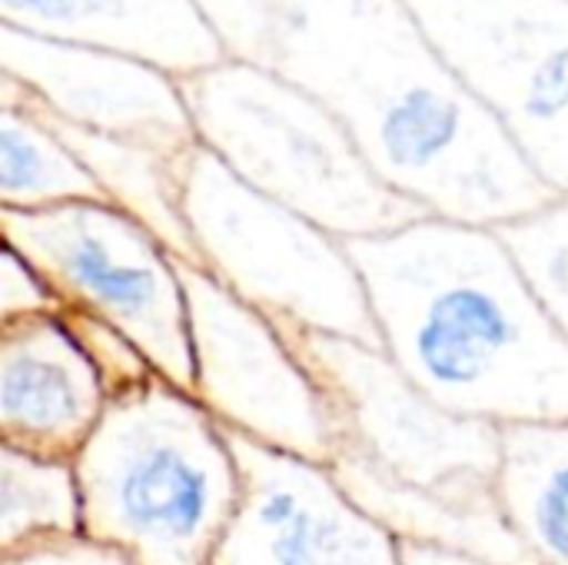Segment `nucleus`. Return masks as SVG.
Masks as SVG:
<instances>
[{"label": "nucleus", "mask_w": 568, "mask_h": 565, "mask_svg": "<svg viewBox=\"0 0 568 565\" xmlns=\"http://www.w3.org/2000/svg\"><path fill=\"white\" fill-rule=\"evenodd\" d=\"M180 83L200 147L246 186L343 243L429 216L369 167L349 130L310 90L280 70L223 60Z\"/></svg>", "instance_id": "4"}, {"label": "nucleus", "mask_w": 568, "mask_h": 565, "mask_svg": "<svg viewBox=\"0 0 568 565\" xmlns=\"http://www.w3.org/2000/svg\"><path fill=\"white\" fill-rule=\"evenodd\" d=\"M63 320H67L70 333L77 336V343L83 346V353L90 356V363L100 373L110 396L130 393L156 373L150 366V360L143 356V350L116 326H110L97 316L77 313V310H63Z\"/></svg>", "instance_id": "20"}, {"label": "nucleus", "mask_w": 568, "mask_h": 565, "mask_svg": "<svg viewBox=\"0 0 568 565\" xmlns=\"http://www.w3.org/2000/svg\"><path fill=\"white\" fill-rule=\"evenodd\" d=\"M0 27L126 53L176 80L226 60L196 0H0Z\"/></svg>", "instance_id": "13"}, {"label": "nucleus", "mask_w": 568, "mask_h": 565, "mask_svg": "<svg viewBox=\"0 0 568 565\" xmlns=\"http://www.w3.org/2000/svg\"><path fill=\"white\" fill-rule=\"evenodd\" d=\"M3 246L30 260L63 310L126 333L150 366L193 393L190 310L180 260L106 200L50 210H0Z\"/></svg>", "instance_id": "6"}, {"label": "nucleus", "mask_w": 568, "mask_h": 565, "mask_svg": "<svg viewBox=\"0 0 568 565\" xmlns=\"http://www.w3.org/2000/svg\"><path fill=\"white\" fill-rule=\"evenodd\" d=\"M499 503L536 565H568V423L503 430Z\"/></svg>", "instance_id": "16"}, {"label": "nucleus", "mask_w": 568, "mask_h": 565, "mask_svg": "<svg viewBox=\"0 0 568 565\" xmlns=\"http://www.w3.org/2000/svg\"><path fill=\"white\" fill-rule=\"evenodd\" d=\"M210 30L223 43L226 60L260 63L266 57L270 37V3L266 0H196Z\"/></svg>", "instance_id": "21"}, {"label": "nucleus", "mask_w": 568, "mask_h": 565, "mask_svg": "<svg viewBox=\"0 0 568 565\" xmlns=\"http://www.w3.org/2000/svg\"><path fill=\"white\" fill-rule=\"evenodd\" d=\"M263 67L310 90L429 216L499 230L556 193L426 33L409 0H266Z\"/></svg>", "instance_id": "1"}, {"label": "nucleus", "mask_w": 568, "mask_h": 565, "mask_svg": "<svg viewBox=\"0 0 568 565\" xmlns=\"http://www.w3.org/2000/svg\"><path fill=\"white\" fill-rule=\"evenodd\" d=\"M329 470L356 500V506L406 546L466 553L493 565H536L516 529L509 526L499 500L473 503L399 483L343 446L333 456Z\"/></svg>", "instance_id": "14"}, {"label": "nucleus", "mask_w": 568, "mask_h": 565, "mask_svg": "<svg viewBox=\"0 0 568 565\" xmlns=\"http://www.w3.org/2000/svg\"><path fill=\"white\" fill-rule=\"evenodd\" d=\"M532 173L568 196V0H409Z\"/></svg>", "instance_id": "8"}, {"label": "nucleus", "mask_w": 568, "mask_h": 565, "mask_svg": "<svg viewBox=\"0 0 568 565\" xmlns=\"http://www.w3.org/2000/svg\"><path fill=\"white\" fill-rule=\"evenodd\" d=\"M0 77L60 123L176 157L200 147L183 83L136 57L0 27Z\"/></svg>", "instance_id": "11"}, {"label": "nucleus", "mask_w": 568, "mask_h": 565, "mask_svg": "<svg viewBox=\"0 0 568 565\" xmlns=\"http://www.w3.org/2000/svg\"><path fill=\"white\" fill-rule=\"evenodd\" d=\"M503 243L519 263L549 320L568 336V196L499 226Z\"/></svg>", "instance_id": "19"}, {"label": "nucleus", "mask_w": 568, "mask_h": 565, "mask_svg": "<svg viewBox=\"0 0 568 565\" xmlns=\"http://www.w3.org/2000/svg\"><path fill=\"white\" fill-rule=\"evenodd\" d=\"M399 565H493L466 553H449V549H433V546H406L399 549Z\"/></svg>", "instance_id": "24"}, {"label": "nucleus", "mask_w": 568, "mask_h": 565, "mask_svg": "<svg viewBox=\"0 0 568 565\" xmlns=\"http://www.w3.org/2000/svg\"><path fill=\"white\" fill-rule=\"evenodd\" d=\"M47 120L57 127V133L70 143V150L93 173L106 203H113L116 210L143 223L176 260L200 266V253H196L190 223L183 216V160L186 157L156 150L150 143H136V140L90 133V130L60 123L53 117Z\"/></svg>", "instance_id": "15"}, {"label": "nucleus", "mask_w": 568, "mask_h": 565, "mask_svg": "<svg viewBox=\"0 0 568 565\" xmlns=\"http://www.w3.org/2000/svg\"><path fill=\"white\" fill-rule=\"evenodd\" d=\"M106 200L57 127L0 77V210H50Z\"/></svg>", "instance_id": "17"}, {"label": "nucleus", "mask_w": 568, "mask_h": 565, "mask_svg": "<svg viewBox=\"0 0 568 565\" xmlns=\"http://www.w3.org/2000/svg\"><path fill=\"white\" fill-rule=\"evenodd\" d=\"M190 310L193 396L223 430L329 466L339 423L280 326L233 296L203 266L180 260Z\"/></svg>", "instance_id": "9"}, {"label": "nucleus", "mask_w": 568, "mask_h": 565, "mask_svg": "<svg viewBox=\"0 0 568 565\" xmlns=\"http://www.w3.org/2000/svg\"><path fill=\"white\" fill-rule=\"evenodd\" d=\"M240 503L213 565H399L403 543L339 486L329 466L226 430Z\"/></svg>", "instance_id": "10"}, {"label": "nucleus", "mask_w": 568, "mask_h": 565, "mask_svg": "<svg viewBox=\"0 0 568 565\" xmlns=\"http://www.w3.org/2000/svg\"><path fill=\"white\" fill-rule=\"evenodd\" d=\"M326 393L339 446L399 483L473 500H499L503 430L459 416L423 393L379 346L276 323Z\"/></svg>", "instance_id": "7"}, {"label": "nucleus", "mask_w": 568, "mask_h": 565, "mask_svg": "<svg viewBox=\"0 0 568 565\" xmlns=\"http://www.w3.org/2000/svg\"><path fill=\"white\" fill-rule=\"evenodd\" d=\"M183 216L200 266L273 323L379 346L349 246L246 186L206 147L183 160Z\"/></svg>", "instance_id": "5"}, {"label": "nucleus", "mask_w": 568, "mask_h": 565, "mask_svg": "<svg viewBox=\"0 0 568 565\" xmlns=\"http://www.w3.org/2000/svg\"><path fill=\"white\" fill-rule=\"evenodd\" d=\"M110 393L63 313L0 326V446L77 460Z\"/></svg>", "instance_id": "12"}, {"label": "nucleus", "mask_w": 568, "mask_h": 565, "mask_svg": "<svg viewBox=\"0 0 568 565\" xmlns=\"http://www.w3.org/2000/svg\"><path fill=\"white\" fill-rule=\"evenodd\" d=\"M0 565H133L123 553L100 546L87 536L63 539V543H47L33 546L13 556H0Z\"/></svg>", "instance_id": "23"}, {"label": "nucleus", "mask_w": 568, "mask_h": 565, "mask_svg": "<svg viewBox=\"0 0 568 565\" xmlns=\"http://www.w3.org/2000/svg\"><path fill=\"white\" fill-rule=\"evenodd\" d=\"M63 313L60 296L40 276V270L23 260L17 250L3 246L0 253V326L27 316H50Z\"/></svg>", "instance_id": "22"}, {"label": "nucleus", "mask_w": 568, "mask_h": 565, "mask_svg": "<svg viewBox=\"0 0 568 565\" xmlns=\"http://www.w3.org/2000/svg\"><path fill=\"white\" fill-rule=\"evenodd\" d=\"M83 536L133 565H213L240 503L226 430L153 373L110 406L73 460Z\"/></svg>", "instance_id": "3"}, {"label": "nucleus", "mask_w": 568, "mask_h": 565, "mask_svg": "<svg viewBox=\"0 0 568 565\" xmlns=\"http://www.w3.org/2000/svg\"><path fill=\"white\" fill-rule=\"evenodd\" d=\"M83 536L73 460L0 446V556Z\"/></svg>", "instance_id": "18"}, {"label": "nucleus", "mask_w": 568, "mask_h": 565, "mask_svg": "<svg viewBox=\"0 0 568 565\" xmlns=\"http://www.w3.org/2000/svg\"><path fill=\"white\" fill-rule=\"evenodd\" d=\"M346 246L379 346L423 393L499 430L568 423V336L499 230L423 216Z\"/></svg>", "instance_id": "2"}]
</instances>
